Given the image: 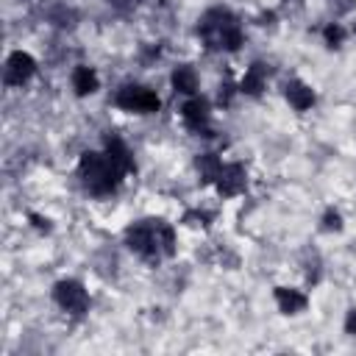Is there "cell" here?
Here are the masks:
<instances>
[{"label":"cell","instance_id":"6da1fadb","mask_svg":"<svg viewBox=\"0 0 356 356\" xmlns=\"http://www.w3.org/2000/svg\"><path fill=\"white\" fill-rule=\"evenodd\" d=\"M125 245L147 259V261H159L161 256H172L175 253V231L164 222V220H139L125 231Z\"/></svg>","mask_w":356,"mask_h":356},{"label":"cell","instance_id":"7a4b0ae2","mask_svg":"<svg viewBox=\"0 0 356 356\" xmlns=\"http://www.w3.org/2000/svg\"><path fill=\"white\" fill-rule=\"evenodd\" d=\"M197 36L203 39V44L209 50H239V44L245 42V33H242L236 14H231L222 6H214L200 17Z\"/></svg>","mask_w":356,"mask_h":356},{"label":"cell","instance_id":"3957f363","mask_svg":"<svg viewBox=\"0 0 356 356\" xmlns=\"http://www.w3.org/2000/svg\"><path fill=\"white\" fill-rule=\"evenodd\" d=\"M78 175L83 181V186L95 195H108L120 186V178L122 172L111 164V159L106 153H95V150H86L78 161Z\"/></svg>","mask_w":356,"mask_h":356},{"label":"cell","instance_id":"277c9868","mask_svg":"<svg viewBox=\"0 0 356 356\" xmlns=\"http://www.w3.org/2000/svg\"><path fill=\"white\" fill-rule=\"evenodd\" d=\"M114 103H117L122 111H131V114H156L159 106H161L159 95H156L153 89H147V86H139V83H125V86L117 92Z\"/></svg>","mask_w":356,"mask_h":356},{"label":"cell","instance_id":"5b68a950","mask_svg":"<svg viewBox=\"0 0 356 356\" xmlns=\"http://www.w3.org/2000/svg\"><path fill=\"white\" fill-rule=\"evenodd\" d=\"M53 300H56L64 312H70V314H83V312L89 309V295H86L83 284L75 281V278L58 281V284L53 286Z\"/></svg>","mask_w":356,"mask_h":356},{"label":"cell","instance_id":"8992f818","mask_svg":"<svg viewBox=\"0 0 356 356\" xmlns=\"http://www.w3.org/2000/svg\"><path fill=\"white\" fill-rule=\"evenodd\" d=\"M36 72V61L31 53H22V50H14L8 58H6V72H3V81L6 86H22L33 78Z\"/></svg>","mask_w":356,"mask_h":356},{"label":"cell","instance_id":"52a82bcc","mask_svg":"<svg viewBox=\"0 0 356 356\" xmlns=\"http://www.w3.org/2000/svg\"><path fill=\"white\" fill-rule=\"evenodd\" d=\"M181 117H184V125L192 131V134H203V136H211L209 134V120H211V111H209V100L206 97H189L181 108Z\"/></svg>","mask_w":356,"mask_h":356},{"label":"cell","instance_id":"ba28073f","mask_svg":"<svg viewBox=\"0 0 356 356\" xmlns=\"http://www.w3.org/2000/svg\"><path fill=\"white\" fill-rule=\"evenodd\" d=\"M214 186H217V192H220L222 197H236V195H242L245 186H248V172H245V167H242V164H222V170H220L217 178H214Z\"/></svg>","mask_w":356,"mask_h":356},{"label":"cell","instance_id":"9c48e42d","mask_svg":"<svg viewBox=\"0 0 356 356\" xmlns=\"http://www.w3.org/2000/svg\"><path fill=\"white\" fill-rule=\"evenodd\" d=\"M106 156L111 159V164H114L122 175H128V172H134V170H136L134 156H131L128 145H125L120 136H106Z\"/></svg>","mask_w":356,"mask_h":356},{"label":"cell","instance_id":"30bf717a","mask_svg":"<svg viewBox=\"0 0 356 356\" xmlns=\"http://www.w3.org/2000/svg\"><path fill=\"white\" fill-rule=\"evenodd\" d=\"M284 95H286V100H289V106L295 108V111H306V108H312L314 106V89L309 86V83H303V81H289L286 86H284Z\"/></svg>","mask_w":356,"mask_h":356},{"label":"cell","instance_id":"8fae6325","mask_svg":"<svg viewBox=\"0 0 356 356\" xmlns=\"http://www.w3.org/2000/svg\"><path fill=\"white\" fill-rule=\"evenodd\" d=\"M275 303L284 314H298L309 306V298L298 289H289V286H275Z\"/></svg>","mask_w":356,"mask_h":356},{"label":"cell","instance_id":"7c38bea8","mask_svg":"<svg viewBox=\"0 0 356 356\" xmlns=\"http://www.w3.org/2000/svg\"><path fill=\"white\" fill-rule=\"evenodd\" d=\"M264 83H267V67H264L261 61H256V64H250V70L245 72V78H242V83H239V92H245V95H250V97H259V95L264 92Z\"/></svg>","mask_w":356,"mask_h":356},{"label":"cell","instance_id":"4fadbf2b","mask_svg":"<svg viewBox=\"0 0 356 356\" xmlns=\"http://www.w3.org/2000/svg\"><path fill=\"white\" fill-rule=\"evenodd\" d=\"M100 81H97V72L92 67H75L72 70V89L78 97H86L92 92H97Z\"/></svg>","mask_w":356,"mask_h":356},{"label":"cell","instance_id":"5bb4252c","mask_svg":"<svg viewBox=\"0 0 356 356\" xmlns=\"http://www.w3.org/2000/svg\"><path fill=\"white\" fill-rule=\"evenodd\" d=\"M170 81H172V89L175 92H184V95H195L197 92V72L189 64H178L172 70Z\"/></svg>","mask_w":356,"mask_h":356},{"label":"cell","instance_id":"9a60e30c","mask_svg":"<svg viewBox=\"0 0 356 356\" xmlns=\"http://www.w3.org/2000/svg\"><path fill=\"white\" fill-rule=\"evenodd\" d=\"M195 167H197L200 178H203L206 184H211V181L217 178V172L222 170V161H220V156H217V153H200V156H197V161H195Z\"/></svg>","mask_w":356,"mask_h":356},{"label":"cell","instance_id":"2e32d148","mask_svg":"<svg viewBox=\"0 0 356 356\" xmlns=\"http://www.w3.org/2000/svg\"><path fill=\"white\" fill-rule=\"evenodd\" d=\"M47 19H50L56 28H72L75 19H78V14H75V8H70L67 3H56V6L47 11Z\"/></svg>","mask_w":356,"mask_h":356},{"label":"cell","instance_id":"e0dca14e","mask_svg":"<svg viewBox=\"0 0 356 356\" xmlns=\"http://www.w3.org/2000/svg\"><path fill=\"white\" fill-rule=\"evenodd\" d=\"M323 36H325V44L328 47H339L345 42V28L339 22H328L325 31H323Z\"/></svg>","mask_w":356,"mask_h":356},{"label":"cell","instance_id":"ac0fdd59","mask_svg":"<svg viewBox=\"0 0 356 356\" xmlns=\"http://www.w3.org/2000/svg\"><path fill=\"white\" fill-rule=\"evenodd\" d=\"M323 231H342V217H339V211L328 209V211L323 214Z\"/></svg>","mask_w":356,"mask_h":356},{"label":"cell","instance_id":"d6986e66","mask_svg":"<svg viewBox=\"0 0 356 356\" xmlns=\"http://www.w3.org/2000/svg\"><path fill=\"white\" fill-rule=\"evenodd\" d=\"M328 6L334 8V14H348L356 8V0H328Z\"/></svg>","mask_w":356,"mask_h":356},{"label":"cell","instance_id":"ffe728a7","mask_svg":"<svg viewBox=\"0 0 356 356\" xmlns=\"http://www.w3.org/2000/svg\"><path fill=\"white\" fill-rule=\"evenodd\" d=\"M184 222H189V225H209V214H203V211H186Z\"/></svg>","mask_w":356,"mask_h":356},{"label":"cell","instance_id":"44dd1931","mask_svg":"<svg viewBox=\"0 0 356 356\" xmlns=\"http://www.w3.org/2000/svg\"><path fill=\"white\" fill-rule=\"evenodd\" d=\"M108 6H114L117 11H131V8H136L139 6V0H106Z\"/></svg>","mask_w":356,"mask_h":356},{"label":"cell","instance_id":"7402d4cb","mask_svg":"<svg viewBox=\"0 0 356 356\" xmlns=\"http://www.w3.org/2000/svg\"><path fill=\"white\" fill-rule=\"evenodd\" d=\"M345 334L356 337V309H350V312H348V317H345Z\"/></svg>","mask_w":356,"mask_h":356},{"label":"cell","instance_id":"603a6c76","mask_svg":"<svg viewBox=\"0 0 356 356\" xmlns=\"http://www.w3.org/2000/svg\"><path fill=\"white\" fill-rule=\"evenodd\" d=\"M28 217H31V222H33V225H36L39 231H50V222H47L44 217H39V214H33V211H31Z\"/></svg>","mask_w":356,"mask_h":356},{"label":"cell","instance_id":"cb8c5ba5","mask_svg":"<svg viewBox=\"0 0 356 356\" xmlns=\"http://www.w3.org/2000/svg\"><path fill=\"white\" fill-rule=\"evenodd\" d=\"M231 92H234V86H231V83H225V86L220 89V97H217V100H220L222 106H228V103H231Z\"/></svg>","mask_w":356,"mask_h":356}]
</instances>
